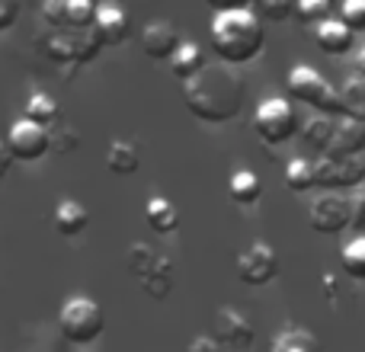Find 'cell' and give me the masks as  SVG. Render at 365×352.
<instances>
[{"label": "cell", "instance_id": "1", "mask_svg": "<svg viewBox=\"0 0 365 352\" xmlns=\"http://www.w3.org/2000/svg\"><path fill=\"white\" fill-rule=\"evenodd\" d=\"M182 100H186V109L199 122L225 125V122L240 115L244 81L234 77L227 68H205L199 77L182 83Z\"/></svg>", "mask_w": 365, "mask_h": 352}, {"label": "cell", "instance_id": "2", "mask_svg": "<svg viewBox=\"0 0 365 352\" xmlns=\"http://www.w3.org/2000/svg\"><path fill=\"white\" fill-rule=\"evenodd\" d=\"M208 38L225 64H250L266 45V26L250 6H227L215 10Z\"/></svg>", "mask_w": 365, "mask_h": 352}, {"label": "cell", "instance_id": "3", "mask_svg": "<svg viewBox=\"0 0 365 352\" xmlns=\"http://www.w3.org/2000/svg\"><path fill=\"white\" fill-rule=\"evenodd\" d=\"M285 87H289L292 100L304 103V106L317 109L321 115L334 119V115H343V103H340V90L330 87V81L314 71L311 64H295V68L285 74Z\"/></svg>", "mask_w": 365, "mask_h": 352}, {"label": "cell", "instance_id": "4", "mask_svg": "<svg viewBox=\"0 0 365 352\" xmlns=\"http://www.w3.org/2000/svg\"><path fill=\"white\" fill-rule=\"evenodd\" d=\"M103 327H106V314L103 308L87 295H74L61 304V314H58V330L68 343L74 346H90V343L100 340Z\"/></svg>", "mask_w": 365, "mask_h": 352}, {"label": "cell", "instance_id": "5", "mask_svg": "<svg viewBox=\"0 0 365 352\" xmlns=\"http://www.w3.org/2000/svg\"><path fill=\"white\" fill-rule=\"evenodd\" d=\"M253 132L269 147L292 141L298 132V115H295V109H292V103L282 100V96H266V100H259V106L253 109Z\"/></svg>", "mask_w": 365, "mask_h": 352}, {"label": "cell", "instance_id": "6", "mask_svg": "<svg viewBox=\"0 0 365 352\" xmlns=\"http://www.w3.org/2000/svg\"><path fill=\"white\" fill-rule=\"evenodd\" d=\"M317 186L327 192H349L365 186V160L362 157H321L314 160Z\"/></svg>", "mask_w": 365, "mask_h": 352}, {"label": "cell", "instance_id": "7", "mask_svg": "<svg viewBox=\"0 0 365 352\" xmlns=\"http://www.w3.org/2000/svg\"><path fill=\"white\" fill-rule=\"evenodd\" d=\"M237 276L244 285L259 289V285H269L279 276V253L276 247L263 244V240H253L250 247L237 253Z\"/></svg>", "mask_w": 365, "mask_h": 352}, {"label": "cell", "instance_id": "8", "mask_svg": "<svg viewBox=\"0 0 365 352\" xmlns=\"http://www.w3.org/2000/svg\"><path fill=\"white\" fill-rule=\"evenodd\" d=\"M6 147H10L13 160H23V164H36L45 154L51 151L48 145V128L36 125L29 119H16L6 132Z\"/></svg>", "mask_w": 365, "mask_h": 352}, {"label": "cell", "instance_id": "9", "mask_svg": "<svg viewBox=\"0 0 365 352\" xmlns=\"http://www.w3.org/2000/svg\"><path fill=\"white\" fill-rule=\"evenodd\" d=\"M308 224L317 234H340L349 227V199L336 192H327L321 199L311 202L308 208Z\"/></svg>", "mask_w": 365, "mask_h": 352}, {"label": "cell", "instance_id": "10", "mask_svg": "<svg viewBox=\"0 0 365 352\" xmlns=\"http://www.w3.org/2000/svg\"><path fill=\"white\" fill-rule=\"evenodd\" d=\"M180 45H182V38L170 19H151V23L141 29V48H145V55L154 58V61H170Z\"/></svg>", "mask_w": 365, "mask_h": 352}, {"label": "cell", "instance_id": "11", "mask_svg": "<svg viewBox=\"0 0 365 352\" xmlns=\"http://www.w3.org/2000/svg\"><path fill=\"white\" fill-rule=\"evenodd\" d=\"M212 333H215V343H225V346H234V349H247L253 343L250 321H247L240 311H234V308H218L215 311Z\"/></svg>", "mask_w": 365, "mask_h": 352}, {"label": "cell", "instance_id": "12", "mask_svg": "<svg viewBox=\"0 0 365 352\" xmlns=\"http://www.w3.org/2000/svg\"><path fill=\"white\" fill-rule=\"evenodd\" d=\"M365 151V122L359 119H343L334 122V138H330V147L324 157H359Z\"/></svg>", "mask_w": 365, "mask_h": 352}, {"label": "cell", "instance_id": "13", "mask_svg": "<svg viewBox=\"0 0 365 352\" xmlns=\"http://www.w3.org/2000/svg\"><path fill=\"white\" fill-rule=\"evenodd\" d=\"M93 32L103 45H122L132 32V19L122 6L115 4H103L96 6V19H93Z\"/></svg>", "mask_w": 365, "mask_h": 352}, {"label": "cell", "instance_id": "14", "mask_svg": "<svg viewBox=\"0 0 365 352\" xmlns=\"http://www.w3.org/2000/svg\"><path fill=\"white\" fill-rule=\"evenodd\" d=\"M314 38H317V48H321L324 55H334V58L336 55H349V51L356 48V36L336 16H330L327 23L317 26Z\"/></svg>", "mask_w": 365, "mask_h": 352}, {"label": "cell", "instance_id": "15", "mask_svg": "<svg viewBox=\"0 0 365 352\" xmlns=\"http://www.w3.org/2000/svg\"><path fill=\"white\" fill-rule=\"evenodd\" d=\"M51 221H55V231L61 234V237H77V234L87 231L90 212L81 205V202L64 199V202H58V208H55V214H51Z\"/></svg>", "mask_w": 365, "mask_h": 352}, {"label": "cell", "instance_id": "16", "mask_svg": "<svg viewBox=\"0 0 365 352\" xmlns=\"http://www.w3.org/2000/svg\"><path fill=\"white\" fill-rule=\"evenodd\" d=\"M167 64H170L173 77H180L182 83L192 81V77H199L202 71L208 68V64H205V51H202L195 42H182L177 48V55H173Z\"/></svg>", "mask_w": 365, "mask_h": 352}, {"label": "cell", "instance_id": "17", "mask_svg": "<svg viewBox=\"0 0 365 352\" xmlns=\"http://www.w3.org/2000/svg\"><path fill=\"white\" fill-rule=\"evenodd\" d=\"M145 218H148V224H151V231H158L160 237H164V234H173L180 224L177 205H173L170 199H164V195H151V199H148Z\"/></svg>", "mask_w": 365, "mask_h": 352}, {"label": "cell", "instance_id": "18", "mask_svg": "<svg viewBox=\"0 0 365 352\" xmlns=\"http://www.w3.org/2000/svg\"><path fill=\"white\" fill-rule=\"evenodd\" d=\"M227 195L237 205H257L263 199V180L253 170H234L231 180H227Z\"/></svg>", "mask_w": 365, "mask_h": 352}, {"label": "cell", "instance_id": "19", "mask_svg": "<svg viewBox=\"0 0 365 352\" xmlns=\"http://www.w3.org/2000/svg\"><path fill=\"white\" fill-rule=\"evenodd\" d=\"M106 167H109V173H115V176L138 173V167H141L138 147H135L132 141H113L106 151Z\"/></svg>", "mask_w": 365, "mask_h": 352}, {"label": "cell", "instance_id": "20", "mask_svg": "<svg viewBox=\"0 0 365 352\" xmlns=\"http://www.w3.org/2000/svg\"><path fill=\"white\" fill-rule=\"evenodd\" d=\"M269 352H324V346H321V340H317L311 330L289 327V330H282V333L272 340Z\"/></svg>", "mask_w": 365, "mask_h": 352}, {"label": "cell", "instance_id": "21", "mask_svg": "<svg viewBox=\"0 0 365 352\" xmlns=\"http://www.w3.org/2000/svg\"><path fill=\"white\" fill-rule=\"evenodd\" d=\"M141 289H145L148 298H154V301H164L167 295L173 291V263L170 257H160L158 266L151 269V276L141 279Z\"/></svg>", "mask_w": 365, "mask_h": 352}, {"label": "cell", "instance_id": "22", "mask_svg": "<svg viewBox=\"0 0 365 352\" xmlns=\"http://www.w3.org/2000/svg\"><path fill=\"white\" fill-rule=\"evenodd\" d=\"M23 119L36 122V125H42V128H51L58 122V100L51 93L36 90V93L26 100V115H23Z\"/></svg>", "mask_w": 365, "mask_h": 352}, {"label": "cell", "instance_id": "23", "mask_svg": "<svg viewBox=\"0 0 365 352\" xmlns=\"http://www.w3.org/2000/svg\"><path fill=\"white\" fill-rule=\"evenodd\" d=\"M334 122L336 119H327V115H314V119H308L304 122V128H302L304 145H308L311 151H317L321 157L327 154L330 138H334Z\"/></svg>", "mask_w": 365, "mask_h": 352}, {"label": "cell", "instance_id": "24", "mask_svg": "<svg viewBox=\"0 0 365 352\" xmlns=\"http://www.w3.org/2000/svg\"><path fill=\"white\" fill-rule=\"evenodd\" d=\"M285 186L292 192H311L317 189V176H314V160L308 157H295L285 164Z\"/></svg>", "mask_w": 365, "mask_h": 352}, {"label": "cell", "instance_id": "25", "mask_svg": "<svg viewBox=\"0 0 365 352\" xmlns=\"http://www.w3.org/2000/svg\"><path fill=\"white\" fill-rule=\"evenodd\" d=\"M96 19V4L90 0H64V29H93Z\"/></svg>", "mask_w": 365, "mask_h": 352}, {"label": "cell", "instance_id": "26", "mask_svg": "<svg viewBox=\"0 0 365 352\" xmlns=\"http://www.w3.org/2000/svg\"><path fill=\"white\" fill-rule=\"evenodd\" d=\"M343 269H346L349 279L365 282V234L343 244Z\"/></svg>", "mask_w": 365, "mask_h": 352}, {"label": "cell", "instance_id": "27", "mask_svg": "<svg viewBox=\"0 0 365 352\" xmlns=\"http://www.w3.org/2000/svg\"><path fill=\"white\" fill-rule=\"evenodd\" d=\"M340 103H343V115L365 122V81L362 77H353V81L343 87Z\"/></svg>", "mask_w": 365, "mask_h": 352}, {"label": "cell", "instance_id": "28", "mask_svg": "<svg viewBox=\"0 0 365 352\" xmlns=\"http://www.w3.org/2000/svg\"><path fill=\"white\" fill-rule=\"evenodd\" d=\"M158 259H160V253H154L148 244H132L128 247V272H132L138 282L151 276V269L158 266Z\"/></svg>", "mask_w": 365, "mask_h": 352}, {"label": "cell", "instance_id": "29", "mask_svg": "<svg viewBox=\"0 0 365 352\" xmlns=\"http://www.w3.org/2000/svg\"><path fill=\"white\" fill-rule=\"evenodd\" d=\"M334 16V6L327 0H304V4H295V19L302 26H321Z\"/></svg>", "mask_w": 365, "mask_h": 352}, {"label": "cell", "instance_id": "30", "mask_svg": "<svg viewBox=\"0 0 365 352\" xmlns=\"http://www.w3.org/2000/svg\"><path fill=\"white\" fill-rule=\"evenodd\" d=\"M48 145H51V151L55 154H74L77 147H81V135H77L71 125L55 122V125L48 128Z\"/></svg>", "mask_w": 365, "mask_h": 352}, {"label": "cell", "instance_id": "31", "mask_svg": "<svg viewBox=\"0 0 365 352\" xmlns=\"http://www.w3.org/2000/svg\"><path fill=\"white\" fill-rule=\"evenodd\" d=\"M340 19L343 26H346L349 32H365V0H346V4L340 6Z\"/></svg>", "mask_w": 365, "mask_h": 352}, {"label": "cell", "instance_id": "32", "mask_svg": "<svg viewBox=\"0 0 365 352\" xmlns=\"http://www.w3.org/2000/svg\"><path fill=\"white\" fill-rule=\"evenodd\" d=\"M250 10L259 16V23H263V19H289V16H295V4H279V0H259V4L250 6Z\"/></svg>", "mask_w": 365, "mask_h": 352}, {"label": "cell", "instance_id": "33", "mask_svg": "<svg viewBox=\"0 0 365 352\" xmlns=\"http://www.w3.org/2000/svg\"><path fill=\"white\" fill-rule=\"evenodd\" d=\"M349 227L365 231V186L349 195Z\"/></svg>", "mask_w": 365, "mask_h": 352}, {"label": "cell", "instance_id": "34", "mask_svg": "<svg viewBox=\"0 0 365 352\" xmlns=\"http://www.w3.org/2000/svg\"><path fill=\"white\" fill-rule=\"evenodd\" d=\"M42 19L51 26V32L55 29H64V0H48V4H42Z\"/></svg>", "mask_w": 365, "mask_h": 352}, {"label": "cell", "instance_id": "35", "mask_svg": "<svg viewBox=\"0 0 365 352\" xmlns=\"http://www.w3.org/2000/svg\"><path fill=\"white\" fill-rule=\"evenodd\" d=\"M19 16V4H13V0H0V32H6L13 23H16Z\"/></svg>", "mask_w": 365, "mask_h": 352}, {"label": "cell", "instance_id": "36", "mask_svg": "<svg viewBox=\"0 0 365 352\" xmlns=\"http://www.w3.org/2000/svg\"><path fill=\"white\" fill-rule=\"evenodd\" d=\"M186 352H221V343H215V336H195Z\"/></svg>", "mask_w": 365, "mask_h": 352}, {"label": "cell", "instance_id": "37", "mask_svg": "<svg viewBox=\"0 0 365 352\" xmlns=\"http://www.w3.org/2000/svg\"><path fill=\"white\" fill-rule=\"evenodd\" d=\"M10 167H13V154H10V147H6V141H0V180L10 173Z\"/></svg>", "mask_w": 365, "mask_h": 352}]
</instances>
